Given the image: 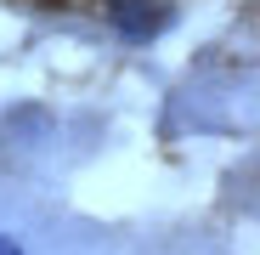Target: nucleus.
<instances>
[{
	"label": "nucleus",
	"instance_id": "nucleus-1",
	"mask_svg": "<svg viewBox=\"0 0 260 255\" xmlns=\"http://www.w3.org/2000/svg\"><path fill=\"white\" fill-rule=\"evenodd\" d=\"M108 23H113V34L147 46V40H158L170 23H176V12H170V0H113V6H108Z\"/></svg>",
	"mask_w": 260,
	"mask_h": 255
},
{
	"label": "nucleus",
	"instance_id": "nucleus-2",
	"mask_svg": "<svg viewBox=\"0 0 260 255\" xmlns=\"http://www.w3.org/2000/svg\"><path fill=\"white\" fill-rule=\"evenodd\" d=\"M0 255H23V249H17V244H12V238H0Z\"/></svg>",
	"mask_w": 260,
	"mask_h": 255
}]
</instances>
